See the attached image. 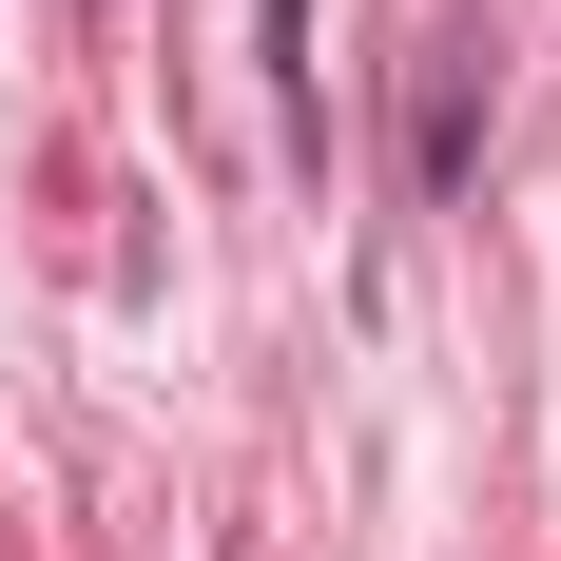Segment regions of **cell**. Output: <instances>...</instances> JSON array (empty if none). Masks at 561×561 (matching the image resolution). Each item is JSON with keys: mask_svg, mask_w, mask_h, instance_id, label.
Here are the masks:
<instances>
[{"mask_svg": "<svg viewBox=\"0 0 561 561\" xmlns=\"http://www.w3.org/2000/svg\"><path fill=\"white\" fill-rule=\"evenodd\" d=\"M252 39H272V78H310V0H252Z\"/></svg>", "mask_w": 561, "mask_h": 561, "instance_id": "obj_1", "label": "cell"}]
</instances>
